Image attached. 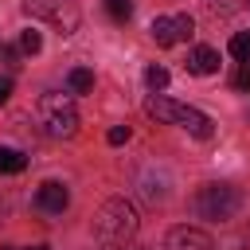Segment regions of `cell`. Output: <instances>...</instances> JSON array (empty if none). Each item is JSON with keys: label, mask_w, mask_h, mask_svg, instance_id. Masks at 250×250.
I'll use <instances>...</instances> for the list:
<instances>
[{"label": "cell", "mask_w": 250, "mask_h": 250, "mask_svg": "<svg viewBox=\"0 0 250 250\" xmlns=\"http://www.w3.org/2000/svg\"><path fill=\"white\" fill-rule=\"evenodd\" d=\"M98 242L105 250H125L137 234V211L129 199H109L102 211H98Z\"/></svg>", "instance_id": "cell-1"}, {"label": "cell", "mask_w": 250, "mask_h": 250, "mask_svg": "<svg viewBox=\"0 0 250 250\" xmlns=\"http://www.w3.org/2000/svg\"><path fill=\"white\" fill-rule=\"evenodd\" d=\"M145 109H148L156 121H168V125H184V129H191L199 141H207V137L215 133V121H211L207 113H199V109H191V105H180V102H172V98H164V94H152V98L145 102Z\"/></svg>", "instance_id": "cell-2"}, {"label": "cell", "mask_w": 250, "mask_h": 250, "mask_svg": "<svg viewBox=\"0 0 250 250\" xmlns=\"http://www.w3.org/2000/svg\"><path fill=\"white\" fill-rule=\"evenodd\" d=\"M39 121L47 137H74L78 133V109L66 94H43L39 98Z\"/></svg>", "instance_id": "cell-3"}, {"label": "cell", "mask_w": 250, "mask_h": 250, "mask_svg": "<svg viewBox=\"0 0 250 250\" xmlns=\"http://www.w3.org/2000/svg\"><path fill=\"white\" fill-rule=\"evenodd\" d=\"M238 203H242L238 191L227 188V184H207V188L195 191V215H199V219H211V223H227V219H234Z\"/></svg>", "instance_id": "cell-4"}, {"label": "cell", "mask_w": 250, "mask_h": 250, "mask_svg": "<svg viewBox=\"0 0 250 250\" xmlns=\"http://www.w3.org/2000/svg\"><path fill=\"white\" fill-rule=\"evenodd\" d=\"M191 31H195V23H191V16H156L152 20V39L160 43V47H176V43H184V39H191Z\"/></svg>", "instance_id": "cell-5"}, {"label": "cell", "mask_w": 250, "mask_h": 250, "mask_svg": "<svg viewBox=\"0 0 250 250\" xmlns=\"http://www.w3.org/2000/svg\"><path fill=\"white\" fill-rule=\"evenodd\" d=\"M160 250H215L211 234L199 230V227H172L164 234V246Z\"/></svg>", "instance_id": "cell-6"}, {"label": "cell", "mask_w": 250, "mask_h": 250, "mask_svg": "<svg viewBox=\"0 0 250 250\" xmlns=\"http://www.w3.org/2000/svg\"><path fill=\"white\" fill-rule=\"evenodd\" d=\"M66 203H70V191H66L59 180L39 184V191H35V207H39L43 215H62V211H66Z\"/></svg>", "instance_id": "cell-7"}, {"label": "cell", "mask_w": 250, "mask_h": 250, "mask_svg": "<svg viewBox=\"0 0 250 250\" xmlns=\"http://www.w3.org/2000/svg\"><path fill=\"white\" fill-rule=\"evenodd\" d=\"M188 70L191 74H215L219 70V51L215 47H195L188 55Z\"/></svg>", "instance_id": "cell-8"}, {"label": "cell", "mask_w": 250, "mask_h": 250, "mask_svg": "<svg viewBox=\"0 0 250 250\" xmlns=\"http://www.w3.org/2000/svg\"><path fill=\"white\" fill-rule=\"evenodd\" d=\"M66 86H70V94H90V90H94V70L74 66V70L66 74Z\"/></svg>", "instance_id": "cell-9"}, {"label": "cell", "mask_w": 250, "mask_h": 250, "mask_svg": "<svg viewBox=\"0 0 250 250\" xmlns=\"http://www.w3.org/2000/svg\"><path fill=\"white\" fill-rule=\"evenodd\" d=\"M23 168H27V156H23L20 148H0V172L16 176V172H23Z\"/></svg>", "instance_id": "cell-10"}, {"label": "cell", "mask_w": 250, "mask_h": 250, "mask_svg": "<svg viewBox=\"0 0 250 250\" xmlns=\"http://www.w3.org/2000/svg\"><path fill=\"white\" fill-rule=\"evenodd\" d=\"M105 12H109L113 23H125L133 16V0H105Z\"/></svg>", "instance_id": "cell-11"}, {"label": "cell", "mask_w": 250, "mask_h": 250, "mask_svg": "<svg viewBox=\"0 0 250 250\" xmlns=\"http://www.w3.org/2000/svg\"><path fill=\"white\" fill-rule=\"evenodd\" d=\"M145 82H148V90H152V94H160V90H164V86H168V70H164V66H156V62H152V66H148V70H145Z\"/></svg>", "instance_id": "cell-12"}, {"label": "cell", "mask_w": 250, "mask_h": 250, "mask_svg": "<svg viewBox=\"0 0 250 250\" xmlns=\"http://www.w3.org/2000/svg\"><path fill=\"white\" fill-rule=\"evenodd\" d=\"M230 55H234L238 62H250V31H238V35L230 39Z\"/></svg>", "instance_id": "cell-13"}, {"label": "cell", "mask_w": 250, "mask_h": 250, "mask_svg": "<svg viewBox=\"0 0 250 250\" xmlns=\"http://www.w3.org/2000/svg\"><path fill=\"white\" fill-rule=\"evenodd\" d=\"M39 47H43V35H39L35 27H27V31L20 35V51H23V55H35Z\"/></svg>", "instance_id": "cell-14"}, {"label": "cell", "mask_w": 250, "mask_h": 250, "mask_svg": "<svg viewBox=\"0 0 250 250\" xmlns=\"http://www.w3.org/2000/svg\"><path fill=\"white\" fill-rule=\"evenodd\" d=\"M105 141H109V145H125V141H129V125H113V129L105 133Z\"/></svg>", "instance_id": "cell-15"}, {"label": "cell", "mask_w": 250, "mask_h": 250, "mask_svg": "<svg viewBox=\"0 0 250 250\" xmlns=\"http://www.w3.org/2000/svg\"><path fill=\"white\" fill-rule=\"evenodd\" d=\"M234 86H238V90H250V62H242V66H238V74H234Z\"/></svg>", "instance_id": "cell-16"}, {"label": "cell", "mask_w": 250, "mask_h": 250, "mask_svg": "<svg viewBox=\"0 0 250 250\" xmlns=\"http://www.w3.org/2000/svg\"><path fill=\"white\" fill-rule=\"evenodd\" d=\"M12 98V78H0V105Z\"/></svg>", "instance_id": "cell-17"}, {"label": "cell", "mask_w": 250, "mask_h": 250, "mask_svg": "<svg viewBox=\"0 0 250 250\" xmlns=\"http://www.w3.org/2000/svg\"><path fill=\"white\" fill-rule=\"evenodd\" d=\"M27 250H51V246H27Z\"/></svg>", "instance_id": "cell-18"}, {"label": "cell", "mask_w": 250, "mask_h": 250, "mask_svg": "<svg viewBox=\"0 0 250 250\" xmlns=\"http://www.w3.org/2000/svg\"><path fill=\"white\" fill-rule=\"evenodd\" d=\"M125 250H141V246H125Z\"/></svg>", "instance_id": "cell-19"}, {"label": "cell", "mask_w": 250, "mask_h": 250, "mask_svg": "<svg viewBox=\"0 0 250 250\" xmlns=\"http://www.w3.org/2000/svg\"><path fill=\"white\" fill-rule=\"evenodd\" d=\"M0 47H4V43H0Z\"/></svg>", "instance_id": "cell-20"}]
</instances>
